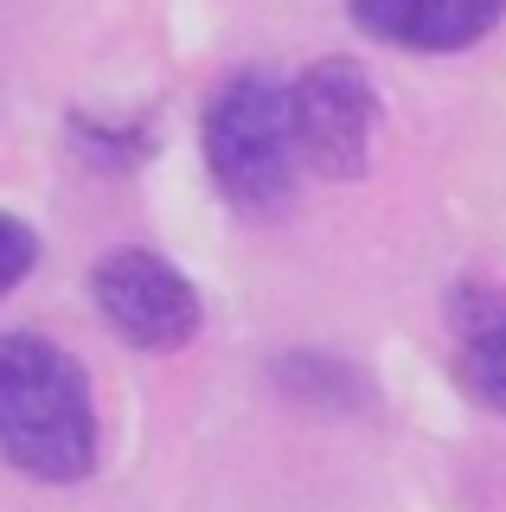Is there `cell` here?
<instances>
[{
	"label": "cell",
	"mask_w": 506,
	"mask_h": 512,
	"mask_svg": "<svg viewBox=\"0 0 506 512\" xmlns=\"http://www.w3.org/2000/svg\"><path fill=\"white\" fill-rule=\"evenodd\" d=\"M90 295H97L109 327L141 352H180L199 333L193 282L154 250H109L90 269Z\"/></svg>",
	"instance_id": "obj_4"
},
{
	"label": "cell",
	"mask_w": 506,
	"mask_h": 512,
	"mask_svg": "<svg viewBox=\"0 0 506 512\" xmlns=\"http://www.w3.org/2000/svg\"><path fill=\"white\" fill-rule=\"evenodd\" d=\"M449 327L468 397H481L487 410H506V295L487 282H462L449 295Z\"/></svg>",
	"instance_id": "obj_6"
},
{
	"label": "cell",
	"mask_w": 506,
	"mask_h": 512,
	"mask_svg": "<svg viewBox=\"0 0 506 512\" xmlns=\"http://www.w3.org/2000/svg\"><path fill=\"white\" fill-rule=\"evenodd\" d=\"M205 160L237 212H276L295 186V167H302L289 90L270 84L263 71L231 77L205 109Z\"/></svg>",
	"instance_id": "obj_2"
},
{
	"label": "cell",
	"mask_w": 506,
	"mask_h": 512,
	"mask_svg": "<svg viewBox=\"0 0 506 512\" xmlns=\"http://www.w3.org/2000/svg\"><path fill=\"white\" fill-rule=\"evenodd\" d=\"M33 256H39V244H33V231H26L20 218H7L0 212V295H7L13 282L33 269Z\"/></svg>",
	"instance_id": "obj_7"
},
{
	"label": "cell",
	"mask_w": 506,
	"mask_h": 512,
	"mask_svg": "<svg viewBox=\"0 0 506 512\" xmlns=\"http://www.w3.org/2000/svg\"><path fill=\"white\" fill-rule=\"evenodd\" d=\"M289 122H295L302 167H314L321 180H359L372 160V128H378L372 77L346 58L308 64L289 90Z\"/></svg>",
	"instance_id": "obj_3"
},
{
	"label": "cell",
	"mask_w": 506,
	"mask_h": 512,
	"mask_svg": "<svg viewBox=\"0 0 506 512\" xmlns=\"http://www.w3.org/2000/svg\"><path fill=\"white\" fill-rule=\"evenodd\" d=\"M0 461L33 480H77L97 461L90 384L71 352L39 333L0 340Z\"/></svg>",
	"instance_id": "obj_1"
},
{
	"label": "cell",
	"mask_w": 506,
	"mask_h": 512,
	"mask_svg": "<svg viewBox=\"0 0 506 512\" xmlns=\"http://www.w3.org/2000/svg\"><path fill=\"white\" fill-rule=\"evenodd\" d=\"M506 0H353L359 32L404 52H462L500 26Z\"/></svg>",
	"instance_id": "obj_5"
}]
</instances>
